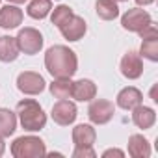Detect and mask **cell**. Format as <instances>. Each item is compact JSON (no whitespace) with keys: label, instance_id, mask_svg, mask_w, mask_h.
I'll return each instance as SVG.
<instances>
[{"label":"cell","instance_id":"11","mask_svg":"<svg viewBox=\"0 0 158 158\" xmlns=\"http://www.w3.org/2000/svg\"><path fill=\"white\" fill-rule=\"evenodd\" d=\"M97 95V86L93 80L89 78H80V80L73 82V99L80 101V102H88V101H93Z\"/></svg>","mask_w":158,"mask_h":158},{"label":"cell","instance_id":"1","mask_svg":"<svg viewBox=\"0 0 158 158\" xmlns=\"http://www.w3.org/2000/svg\"><path fill=\"white\" fill-rule=\"evenodd\" d=\"M45 67L54 78H71L78 71V58L69 47L54 45L45 54Z\"/></svg>","mask_w":158,"mask_h":158},{"label":"cell","instance_id":"7","mask_svg":"<svg viewBox=\"0 0 158 158\" xmlns=\"http://www.w3.org/2000/svg\"><path fill=\"white\" fill-rule=\"evenodd\" d=\"M151 23H152L151 15H149L145 10H141V8H132V10H128V11L121 17V26H123L125 30L136 32V34L141 32L143 28H147Z\"/></svg>","mask_w":158,"mask_h":158},{"label":"cell","instance_id":"24","mask_svg":"<svg viewBox=\"0 0 158 158\" xmlns=\"http://www.w3.org/2000/svg\"><path fill=\"white\" fill-rule=\"evenodd\" d=\"M97 152L93 151V147H76L73 151V158H95Z\"/></svg>","mask_w":158,"mask_h":158},{"label":"cell","instance_id":"5","mask_svg":"<svg viewBox=\"0 0 158 158\" xmlns=\"http://www.w3.org/2000/svg\"><path fill=\"white\" fill-rule=\"evenodd\" d=\"M115 114V106L114 102L106 101V99H95L91 101L89 108H88V117L93 125H106Z\"/></svg>","mask_w":158,"mask_h":158},{"label":"cell","instance_id":"14","mask_svg":"<svg viewBox=\"0 0 158 158\" xmlns=\"http://www.w3.org/2000/svg\"><path fill=\"white\" fill-rule=\"evenodd\" d=\"M141 101H143V93L138 88H134V86L123 88L117 93V106L123 108V110H132L138 104H141Z\"/></svg>","mask_w":158,"mask_h":158},{"label":"cell","instance_id":"9","mask_svg":"<svg viewBox=\"0 0 158 158\" xmlns=\"http://www.w3.org/2000/svg\"><path fill=\"white\" fill-rule=\"evenodd\" d=\"M119 69H121V74L128 80H136L143 74V61H141V56L136 52V50H128L123 58H121V63H119Z\"/></svg>","mask_w":158,"mask_h":158},{"label":"cell","instance_id":"26","mask_svg":"<svg viewBox=\"0 0 158 158\" xmlns=\"http://www.w3.org/2000/svg\"><path fill=\"white\" fill-rule=\"evenodd\" d=\"M154 0H136V4L138 6H149V4H152Z\"/></svg>","mask_w":158,"mask_h":158},{"label":"cell","instance_id":"17","mask_svg":"<svg viewBox=\"0 0 158 158\" xmlns=\"http://www.w3.org/2000/svg\"><path fill=\"white\" fill-rule=\"evenodd\" d=\"M128 154L132 158H149L151 156V145L141 134H132L128 138Z\"/></svg>","mask_w":158,"mask_h":158},{"label":"cell","instance_id":"15","mask_svg":"<svg viewBox=\"0 0 158 158\" xmlns=\"http://www.w3.org/2000/svg\"><path fill=\"white\" fill-rule=\"evenodd\" d=\"M132 121L138 128H151L154 123H156V112L149 106H143V104H138L136 108H132Z\"/></svg>","mask_w":158,"mask_h":158},{"label":"cell","instance_id":"12","mask_svg":"<svg viewBox=\"0 0 158 158\" xmlns=\"http://www.w3.org/2000/svg\"><path fill=\"white\" fill-rule=\"evenodd\" d=\"M24 15H23V10L17 8L15 4H8L0 10V28L4 30H13L17 28L21 23H23Z\"/></svg>","mask_w":158,"mask_h":158},{"label":"cell","instance_id":"29","mask_svg":"<svg viewBox=\"0 0 158 158\" xmlns=\"http://www.w3.org/2000/svg\"><path fill=\"white\" fill-rule=\"evenodd\" d=\"M115 2H128V0H115Z\"/></svg>","mask_w":158,"mask_h":158},{"label":"cell","instance_id":"2","mask_svg":"<svg viewBox=\"0 0 158 158\" xmlns=\"http://www.w3.org/2000/svg\"><path fill=\"white\" fill-rule=\"evenodd\" d=\"M17 115L21 127L28 132H39L47 125V114L43 112L41 104L34 99H23L17 102Z\"/></svg>","mask_w":158,"mask_h":158},{"label":"cell","instance_id":"6","mask_svg":"<svg viewBox=\"0 0 158 158\" xmlns=\"http://www.w3.org/2000/svg\"><path fill=\"white\" fill-rule=\"evenodd\" d=\"M45 78L34 71H24L17 76V88L24 95H39L45 89Z\"/></svg>","mask_w":158,"mask_h":158},{"label":"cell","instance_id":"8","mask_svg":"<svg viewBox=\"0 0 158 158\" xmlns=\"http://www.w3.org/2000/svg\"><path fill=\"white\" fill-rule=\"evenodd\" d=\"M54 123L61 125V127H69L74 123L76 115H78V110H76V104L67 101V99H60L54 106H52V112H50Z\"/></svg>","mask_w":158,"mask_h":158},{"label":"cell","instance_id":"13","mask_svg":"<svg viewBox=\"0 0 158 158\" xmlns=\"http://www.w3.org/2000/svg\"><path fill=\"white\" fill-rule=\"evenodd\" d=\"M97 139V132L91 125H76L73 128V143L76 147H93Z\"/></svg>","mask_w":158,"mask_h":158},{"label":"cell","instance_id":"18","mask_svg":"<svg viewBox=\"0 0 158 158\" xmlns=\"http://www.w3.org/2000/svg\"><path fill=\"white\" fill-rule=\"evenodd\" d=\"M17 130V114L10 108H0V138H10Z\"/></svg>","mask_w":158,"mask_h":158},{"label":"cell","instance_id":"3","mask_svg":"<svg viewBox=\"0 0 158 158\" xmlns=\"http://www.w3.org/2000/svg\"><path fill=\"white\" fill-rule=\"evenodd\" d=\"M11 154L15 158H41L47 154V147L37 136H21L11 143Z\"/></svg>","mask_w":158,"mask_h":158},{"label":"cell","instance_id":"4","mask_svg":"<svg viewBox=\"0 0 158 158\" xmlns=\"http://www.w3.org/2000/svg\"><path fill=\"white\" fill-rule=\"evenodd\" d=\"M15 39H17L19 50L24 52V54H28V56H34V54H37L43 48V35L35 28H30V26L23 28Z\"/></svg>","mask_w":158,"mask_h":158},{"label":"cell","instance_id":"28","mask_svg":"<svg viewBox=\"0 0 158 158\" xmlns=\"http://www.w3.org/2000/svg\"><path fill=\"white\" fill-rule=\"evenodd\" d=\"M8 2H11V4H15V6H17V4H24L26 0H8Z\"/></svg>","mask_w":158,"mask_h":158},{"label":"cell","instance_id":"25","mask_svg":"<svg viewBox=\"0 0 158 158\" xmlns=\"http://www.w3.org/2000/svg\"><path fill=\"white\" fill-rule=\"evenodd\" d=\"M102 156H104V158H110V156H119V158H123L125 152H123L121 149H108V151L102 152Z\"/></svg>","mask_w":158,"mask_h":158},{"label":"cell","instance_id":"23","mask_svg":"<svg viewBox=\"0 0 158 158\" xmlns=\"http://www.w3.org/2000/svg\"><path fill=\"white\" fill-rule=\"evenodd\" d=\"M73 15H74V11H73L69 6L60 4L58 8H54V11H52V15H50V21H52V24H54L56 28H60V26H63Z\"/></svg>","mask_w":158,"mask_h":158},{"label":"cell","instance_id":"19","mask_svg":"<svg viewBox=\"0 0 158 158\" xmlns=\"http://www.w3.org/2000/svg\"><path fill=\"white\" fill-rule=\"evenodd\" d=\"M95 11L102 21H114L119 17V6L115 0H97Z\"/></svg>","mask_w":158,"mask_h":158},{"label":"cell","instance_id":"20","mask_svg":"<svg viewBox=\"0 0 158 158\" xmlns=\"http://www.w3.org/2000/svg\"><path fill=\"white\" fill-rule=\"evenodd\" d=\"M50 10H52L50 0H30V4L26 8V13H28V17L41 21L50 13Z\"/></svg>","mask_w":158,"mask_h":158},{"label":"cell","instance_id":"21","mask_svg":"<svg viewBox=\"0 0 158 158\" xmlns=\"http://www.w3.org/2000/svg\"><path fill=\"white\" fill-rule=\"evenodd\" d=\"M50 93L56 99H69L73 95V80L71 78H54L50 84Z\"/></svg>","mask_w":158,"mask_h":158},{"label":"cell","instance_id":"16","mask_svg":"<svg viewBox=\"0 0 158 158\" xmlns=\"http://www.w3.org/2000/svg\"><path fill=\"white\" fill-rule=\"evenodd\" d=\"M19 45H17V39L11 37V35H2L0 37V61L4 63H10V61H15L19 58Z\"/></svg>","mask_w":158,"mask_h":158},{"label":"cell","instance_id":"27","mask_svg":"<svg viewBox=\"0 0 158 158\" xmlns=\"http://www.w3.org/2000/svg\"><path fill=\"white\" fill-rule=\"evenodd\" d=\"M4 151H6V143H4V138H0V156L4 154Z\"/></svg>","mask_w":158,"mask_h":158},{"label":"cell","instance_id":"10","mask_svg":"<svg viewBox=\"0 0 158 158\" xmlns=\"http://www.w3.org/2000/svg\"><path fill=\"white\" fill-rule=\"evenodd\" d=\"M58 30L61 32V35H63L67 41H80V39L84 37L88 26H86V21H84L80 15H73V17H71L63 26H60Z\"/></svg>","mask_w":158,"mask_h":158},{"label":"cell","instance_id":"22","mask_svg":"<svg viewBox=\"0 0 158 158\" xmlns=\"http://www.w3.org/2000/svg\"><path fill=\"white\" fill-rule=\"evenodd\" d=\"M139 56L149 61H158V37H145L139 47Z\"/></svg>","mask_w":158,"mask_h":158}]
</instances>
